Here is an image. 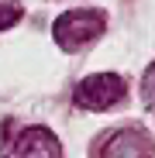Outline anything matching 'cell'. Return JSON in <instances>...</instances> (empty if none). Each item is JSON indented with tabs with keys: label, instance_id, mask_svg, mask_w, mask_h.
<instances>
[{
	"label": "cell",
	"instance_id": "1",
	"mask_svg": "<svg viewBox=\"0 0 155 158\" xmlns=\"http://www.w3.org/2000/svg\"><path fill=\"white\" fill-rule=\"evenodd\" d=\"M103 28H107V14L103 10H66L55 24H52V35H55L59 48L80 52L83 45L100 38Z\"/></svg>",
	"mask_w": 155,
	"mask_h": 158
},
{
	"label": "cell",
	"instance_id": "2",
	"mask_svg": "<svg viewBox=\"0 0 155 158\" xmlns=\"http://www.w3.org/2000/svg\"><path fill=\"white\" fill-rule=\"evenodd\" d=\"M124 93H127V86H124L121 76L100 72V76L83 79V83L76 86L72 100H76V107H83V110H107V107H114V103L124 100Z\"/></svg>",
	"mask_w": 155,
	"mask_h": 158
},
{
	"label": "cell",
	"instance_id": "3",
	"mask_svg": "<svg viewBox=\"0 0 155 158\" xmlns=\"http://www.w3.org/2000/svg\"><path fill=\"white\" fill-rule=\"evenodd\" d=\"M100 158H152V141L145 131L124 127L117 134H110V141L103 144Z\"/></svg>",
	"mask_w": 155,
	"mask_h": 158
},
{
	"label": "cell",
	"instance_id": "4",
	"mask_svg": "<svg viewBox=\"0 0 155 158\" xmlns=\"http://www.w3.org/2000/svg\"><path fill=\"white\" fill-rule=\"evenodd\" d=\"M17 158H62L59 138L48 127H28L17 138Z\"/></svg>",
	"mask_w": 155,
	"mask_h": 158
},
{
	"label": "cell",
	"instance_id": "5",
	"mask_svg": "<svg viewBox=\"0 0 155 158\" xmlns=\"http://www.w3.org/2000/svg\"><path fill=\"white\" fill-rule=\"evenodd\" d=\"M21 4H0V31H7L11 24H17L21 21Z\"/></svg>",
	"mask_w": 155,
	"mask_h": 158
},
{
	"label": "cell",
	"instance_id": "6",
	"mask_svg": "<svg viewBox=\"0 0 155 158\" xmlns=\"http://www.w3.org/2000/svg\"><path fill=\"white\" fill-rule=\"evenodd\" d=\"M141 96L148 103V110H155V65L145 72V83H141Z\"/></svg>",
	"mask_w": 155,
	"mask_h": 158
}]
</instances>
